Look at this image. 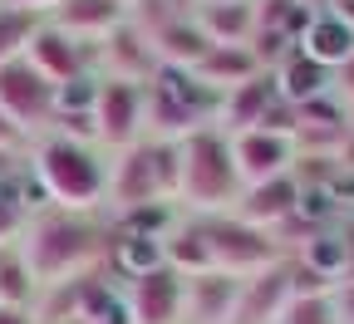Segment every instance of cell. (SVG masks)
Listing matches in <instances>:
<instances>
[{
  "mask_svg": "<svg viewBox=\"0 0 354 324\" xmlns=\"http://www.w3.org/2000/svg\"><path fill=\"white\" fill-rule=\"evenodd\" d=\"M15 246H20L30 275L39 280V290L44 285H59V280H74V275H88L109 256L104 231L88 221L84 211H64V207L39 211L35 221H25Z\"/></svg>",
  "mask_w": 354,
  "mask_h": 324,
  "instance_id": "1",
  "label": "cell"
},
{
  "mask_svg": "<svg viewBox=\"0 0 354 324\" xmlns=\"http://www.w3.org/2000/svg\"><path fill=\"white\" fill-rule=\"evenodd\" d=\"M183 177H177V202L187 207V216H221L241 202V177L232 162V137L216 123L187 133L183 143Z\"/></svg>",
  "mask_w": 354,
  "mask_h": 324,
  "instance_id": "2",
  "label": "cell"
},
{
  "mask_svg": "<svg viewBox=\"0 0 354 324\" xmlns=\"http://www.w3.org/2000/svg\"><path fill=\"white\" fill-rule=\"evenodd\" d=\"M143 108H148V137L183 143L187 133L216 123L221 94H216V88H207L192 69L158 64V74L143 84Z\"/></svg>",
  "mask_w": 354,
  "mask_h": 324,
  "instance_id": "3",
  "label": "cell"
},
{
  "mask_svg": "<svg viewBox=\"0 0 354 324\" xmlns=\"http://www.w3.org/2000/svg\"><path fill=\"white\" fill-rule=\"evenodd\" d=\"M35 177L44 197L64 211H94L109 197V167L99 162V153L88 143H69L59 133H50L35 148Z\"/></svg>",
  "mask_w": 354,
  "mask_h": 324,
  "instance_id": "4",
  "label": "cell"
},
{
  "mask_svg": "<svg viewBox=\"0 0 354 324\" xmlns=\"http://www.w3.org/2000/svg\"><path fill=\"white\" fill-rule=\"evenodd\" d=\"M177 177H183V153L167 137H143L113 158L109 167V202L123 211H138L153 202H177Z\"/></svg>",
  "mask_w": 354,
  "mask_h": 324,
  "instance_id": "5",
  "label": "cell"
},
{
  "mask_svg": "<svg viewBox=\"0 0 354 324\" xmlns=\"http://www.w3.org/2000/svg\"><path fill=\"white\" fill-rule=\"evenodd\" d=\"M202 231H207V251H212V270H227V275H256L266 265L286 260V246L261 231L251 221H241L236 211H221V216H202Z\"/></svg>",
  "mask_w": 354,
  "mask_h": 324,
  "instance_id": "6",
  "label": "cell"
},
{
  "mask_svg": "<svg viewBox=\"0 0 354 324\" xmlns=\"http://www.w3.org/2000/svg\"><path fill=\"white\" fill-rule=\"evenodd\" d=\"M0 108L25 137H35L39 128L55 123V84L30 59H10V64H0Z\"/></svg>",
  "mask_w": 354,
  "mask_h": 324,
  "instance_id": "7",
  "label": "cell"
},
{
  "mask_svg": "<svg viewBox=\"0 0 354 324\" xmlns=\"http://www.w3.org/2000/svg\"><path fill=\"white\" fill-rule=\"evenodd\" d=\"M94 123H99V143L104 148H133L148 137V108H143V84L128 79H104L99 84V104H94Z\"/></svg>",
  "mask_w": 354,
  "mask_h": 324,
  "instance_id": "8",
  "label": "cell"
},
{
  "mask_svg": "<svg viewBox=\"0 0 354 324\" xmlns=\"http://www.w3.org/2000/svg\"><path fill=\"white\" fill-rule=\"evenodd\" d=\"M232 137V162H236V177L241 187H256V182H271V177H286L295 167V137H281V133H266V128H246V133H227Z\"/></svg>",
  "mask_w": 354,
  "mask_h": 324,
  "instance_id": "9",
  "label": "cell"
},
{
  "mask_svg": "<svg viewBox=\"0 0 354 324\" xmlns=\"http://www.w3.org/2000/svg\"><path fill=\"white\" fill-rule=\"evenodd\" d=\"M183 305H187V280L172 265H158V270L128 280L133 324H183Z\"/></svg>",
  "mask_w": 354,
  "mask_h": 324,
  "instance_id": "10",
  "label": "cell"
},
{
  "mask_svg": "<svg viewBox=\"0 0 354 324\" xmlns=\"http://www.w3.org/2000/svg\"><path fill=\"white\" fill-rule=\"evenodd\" d=\"M25 59L50 79L55 88L59 84H69V79H79V74H88V64L99 59V50H88L84 39H74V35H64L59 25H50L44 20L39 30H35V39H30V50H25Z\"/></svg>",
  "mask_w": 354,
  "mask_h": 324,
  "instance_id": "11",
  "label": "cell"
},
{
  "mask_svg": "<svg viewBox=\"0 0 354 324\" xmlns=\"http://www.w3.org/2000/svg\"><path fill=\"white\" fill-rule=\"evenodd\" d=\"M99 64H104V79H128V84H148L158 74V50L153 39L138 30V25H118L113 35L99 39Z\"/></svg>",
  "mask_w": 354,
  "mask_h": 324,
  "instance_id": "12",
  "label": "cell"
},
{
  "mask_svg": "<svg viewBox=\"0 0 354 324\" xmlns=\"http://www.w3.org/2000/svg\"><path fill=\"white\" fill-rule=\"evenodd\" d=\"M286 305H290V256L241 280V300H236L232 324H276Z\"/></svg>",
  "mask_w": 354,
  "mask_h": 324,
  "instance_id": "13",
  "label": "cell"
},
{
  "mask_svg": "<svg viewBox=\"0 0 354 324\" xmlns=\"http://www.w3.org/2000/svg\"><path fill=\"white\" fill-rule=\"evenodd\" d=\"M183 280H187V305H183L187 324H232L241 300V275L202 270V275H183Z\"/></svg>",
  "mask_w": 354,
  "mask_h": 324,
  "instance_id": "14",
  "label": "cell"
},
{
  "mask_svg": "<svg viewBox=\"0 0 354 324\" xmlns=\"http://www.w3.org/2000/svg\"><path fill=\"white\" fill-rule=\"evenodd\" d=\"M295 207H300V182H295V172H286V177H271V182H256V187H241V202L232 211L276 236V231L295 216Z\"/></svg>",
  "mask_w": 354,
  "mask_h": 324,
  "instance_id": "15",
  "label": "cell"
},
{
  "mask_svg": "<svg viewBox=\"0 0 354 324\" xmlns=\"http://www.w3.org/2000/svg\"><path fill=\"white\" fill-rule=\"evenodd\" d=\"M44 20L59 25L74 39H84V44H99L104 35H113L128 20V0H59Z\"/></svg>",
  "mask_w": 354,
  "mask_h": 324,
  "instance_id": "16",
  "label": "cell"
},
{
  "mask_svg": "<svg viewBox=\"0 0 354 324\" xmlns=\"http://www.w3.org/2000/svg\"><path fill=\"white\" fill-rule=\"evenodd\" d=\"M281 99V88H276V74L271 69H261L256 79L236 84L221 94V108H216V128L221 133H246V128H261L266 108H271Z\"/></svg>",
  "mask_w": 354,
  "mask_h": 324,
  "instance_id": "17",
  "label": "cell"
},
{
  "mask_svg": "<svg viewBox=\"0 0 354 324\" xmlns=\"http://www.w3.org/2000/svg\"><path fill=\"white\" fill-rule=\"evenodd\" d=\"M295 50H300V55H310L315 64H325L330 74H339V69L354 59V30H349L335 10H315Z\"/></svg>",
  "mask_w": 354,
  "mask_h": 324,
  "instance_id": "18",
  "label": "cell"
},
{
  "mask_svg": "<svg viewBox=\"0 0 354 324\" xmlns=\"http://www.w3.org/2000/svg\"><path fill=\"white\" fill-rule=\"evenodd\" d=\"M271 74H276L281 99H286V104H295V108H310V104H320V99H330V94H335V74H330L325 64H315L310 55H300V50H290Z\"/></svg>",
  "mask_w": 354,
  "mask_h": 324,
  "instance_id": "19",
  "label": "cell"
},
{
  "mask_svg": "<svg viewBox=\"0 0 354 324\" xmlns=\"http://www.w3.org/2000/svg\"><path fill=\"white\" fill-rule=\"evenodd\" d=\"M212 44H251L256 35V0H202L192 10Z\"/></svg>",
  "mask_w": 354,
  "mask_h": 324,
  "instance_id": "20",
  "label": "cell"
},
{
  "mask_svg": "<svg viewBox=\"0 0 354 324\" xmlns=\"http://www.w3.org/2000/svg\"><path fill=\"white\" fill-rule=\"evenodd\" d=\"M153 50H158V64H172V69H197L212 50V39L202 35V25L192 15H177L172 25H162L153 35Z\"/></svg>",
  "mask_w": 354,
  "mask_h": 324,
  "instance_id": "21",
  "label": "cell"
},
{
  "mask_svg": "<svg viewBox=\"0 0 354 324\" xmlns=\"http://www.w3.org/2000/svg\"><path fill=\"white\" fill-rule=\"evenodd\" d=\"M192 74H197L207 88L227 94V88H236V84L256 79V74H261V64H256V55H251V44H212L207 59H202Z\"/></svg>",
  "mask_w": 354,
  "mask_h": 324,
  "instance_id": "22",
  "label": "cell"
},
{
  "mask_svg": "<svg viewBox=\"0 0 354 324\" xmlns=\"http://www.w3.org/2000/svg\"><path fill=\"white\" fill-rule=\"evenodd\" d=\"M162 260H167L177 275H202V270H212V251H207L202 216L172 221V231L162 236Z\"/></svg>",
  "mask_w": 354,
  "mask_h": 324,
  "instance_id": "23",
  "label": "cell"
},
{
  "mask_svg": "<svg viewBox=\"0 0 354 324\" xmlns=\"http://www.w3.org/2000/svg\"><path fill=\"white\" fill-rule=\"evenodd\" d=\"M39 295V280L30 275L20 246H10L6 256H0V309H30Z\"/></svg>",
  "mask_w": 354,
  "mask_h": 324,
  "instance_id": "24",
  "label": "cell"
},
{
  "mask_svg": "<svg viewBox=\"0 0 354 324\" xmlns=\"http://www.w3.org/2000/svg\"><path fill=\"white\" fill-rule=\"evenodd\" d=\"M39 25H44V15H35V10L0 6V64L25 59V50H30V39H35Z\"/></svg>",
  "mask_w": 354,
  "mask_h": 324,
  "instance_id": "25",
  "label": "cell"
},
{
  "mask_svg": "<svg viewBox=\"0 0 354 324\" xmlns=\"http://www.w3.org/2000/svg\"><path fill=\"white\" fill-rule=\"evenodd\" d=\"M99 84H104V74H79V79L59 84L55 88V113H94Z\"/></svg>",
  "mask_w": 354,
  "mask_h": 324,
  "instance_id": "26",
  "label": "cell"
},
{
  "mask_svg": "<svg viewBox=\"0 0 354 324\" xmlns=\"http://www.w3.org/2000/svg\"><path fill=\"white\" fill-rule=\"evenodd\" d=\"M276 324H339V314H335L330 295H290V305L281 309Z\"/></svg>",
  "mask_w": 354,
  "mask_h": 324,
  "instance_id": "27",
  "label": "cell"
},
{
  "mask_svg": "<svg viewBox=\"0 0 354 324\" xmlns=\"http://www.w3.org/2000/svg\"><path fill=\"white\" fill-rule=\"evenodd\" d=\"M330 300H335L339 324H354V275H349V280H339V285L330 290Z\"/></svg>",
  "mask_w": 354,
  "mask_h": 324,
  "instance_id": "28",
  "label": "cell"
},
{
  "mask_svg": "<svg viewBox=\"0 0 354 324\" xmlns=\"http://www.w3.org/2000/svg\"><path fill=\"white\" fill-rule=\"evenodd\" d=\"M20 148H30V137L6 118V108H0V153H20Z\"/></svg>",
  "mask_w": 354,
  "mask_h": 324,
  "instance_id": "29",
  "label": "cell"
},
{
  "mask_svg": "<svg viewBox=\"0 0 354 324\" xmlns=\"http://www.w3.org/2000/svg\"><path fill=\"white\" fill-rule=\"evenodd\" d=\"M335 99H344V104H349V113H354V59L335 74Z\"/></svg>",
  "mask_w": 354,
  "mask_h": 324,
  "instance_id": "30",
  "label": "cell"
},
{
  "mask_svg": "<svg viewBox=\"0 0 354 324\" xmlns=\"http://www.w3.org/2000/svg\"><path fill=\"white\" fill-rule=\"evenodd\" d=\"M0 6H20V10H35V15H50L59 0H0Z\"/></svg>",
  "mask_w": 354,
  "mask_h": 324,
  "instance_id": "31",
  "label": "cell"
},
{
  "mask_svg": "<svg viewBox=\"0 0 354 324\" xmlns=\"http://www.w3.org/2000/svg\"><path fill=\"white\" fill-rule=\"evenodd\" d=\"M330 10H335V15H339V20L354 30V0H330Z\"/></svg>",
  "mask_w": 354,
  "mask_h": 324,
  "instance_id": "32",
  "label": "cell"
},
{
  "mask_svg": "<svg viewBox=\"0 0 354 324\" xmlns=\"http://www.w3.org/2000/svg\"><path fill=\"white\" fill-rule=\"evenodd\" d=\"M0 324H35L30 309H0Z\"/></svg>",
  "mask_w": 354,
  "mask_h": 324,
  "instance_id": "33",
  "label": "cell"
},
{
  "mask_svg": "<svg viewBox=\"0 0 354 324\" xmlns=\"http://www.w3.org/2000/svg\"><path fill=\"white\" fill-rule=\"evenodd\" d=\"M10 172H15V153H0V182H6Z\"/></svg>",
  "mask_w": 354,
  "mask_h": 324,
  "instance_id": "34",
  "label": "cell"
},
{
  "mask_svg": "<svg viewBox=\"0 0 354 324\" xmlns=\"http://www.w3.org/2000/svg\"><path fill=\"white\" fill-rule=\"evenodd\" d=\"M167 6H172V10H183V15H192V10L202 6V0H167Z\"/></svg>",
  "mask_w": 354,
  "mask_h": 324,
  "instance_id": "35",
  "label": "cell"
},
{
  "mask_svg": "<svg viewBox=\"0 0 354 324\" xmlns=\"http://www.w3.org/2000/svg\"><path fill=\"white\" fill-rule=\"evenodd\" d=\"M6 251H10V246H6V241H0V256H6Z\"/></svg>",
  "mask_w": 354,
  "mask_h": 324,
  "instance_id": "36",
  "label": "cell"
}]
</instances>
